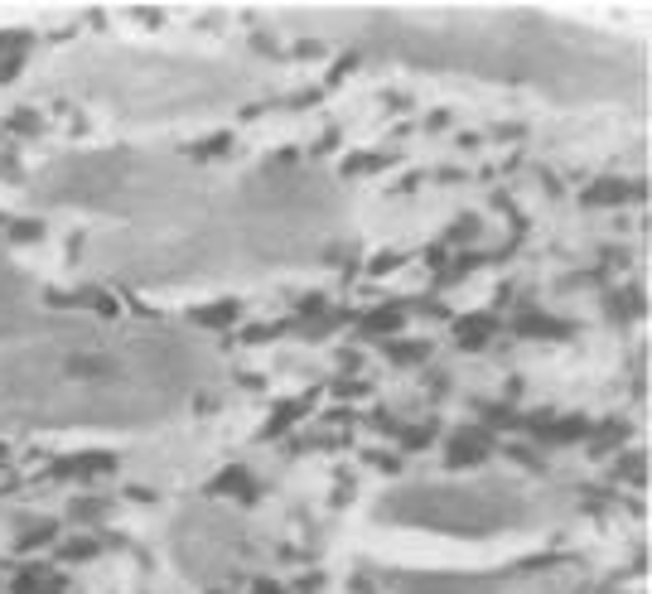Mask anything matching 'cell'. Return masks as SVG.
Masks as SVG:
<instances>
[{
  "label": "cell",
  "mask_w": 652,
  "mask_h": 594,
  "mask_svg": "<svg viewBox=\"0 0 652 594\" xmlns=\"http://www.w3.org/2000/svg\"><path fill=\"white\" fill-rule=\"evenodd\" d=\"M208 387V353L174 333H68L0 358L10 425H145Z\"/></svg>",
  "instance_id": "cell-1"
}]
</instances>
